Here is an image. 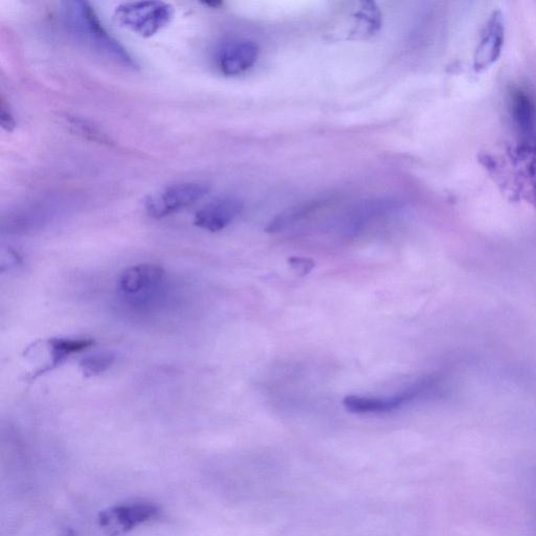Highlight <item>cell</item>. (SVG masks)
<instances>
[{"label":"cell","mask_w":536,"mask_h":536,"mask_svg":"<svg viewBox=\"0 0 536 536\" xmlns=\"http://www.w3.org/2000/svg\"><path fill=\"white\" fill-rule=\"evenodd\" d=\"M63 19L67 30L85 47L127 69H137L136 60L106 31L91 4L64 3Z\"/></svg>","instance_id":"6da1fadb"},{"label":"cell","mask_w":536,"mask_h":536,"mask_svg":"<svg viewBox=\"0 0 536 536\" xmlns=\"http://www.w3.org/2000/svg\"><path fill=\"white\" fill-rule=\"evenodd\" d=\"M175 14L174 7L164 2L124 3L115 10L118 25L144 38L166 28Z\"/></svg>","instance_id":"7a4b0ae2"},{"label":"cell","mask_w":536,"mask_h":536,"mask_svg":"<svg viewBox=\"0 0 536 536\" xmlns=\"http://www.w3.org/2000/svg\"><path fill=\"white\" fill-rule=\"evenodd\" d=\"M165 279L166 272L161 265L141 263L128 267L121 274L118 289L127 302L143 305L159 295Z\"/></svg>","instance_id":"3957f363"},{"label":"cell","mask_w":536,"mask_h":536,"mask_svg":"<svg viewBox=\"0 0 536 536\" xmlns=\"http://www.w3.org/2000/svg\"><path fill=\"white\" fill-rule=\"evenodd\" d=\"M208 192L209 187L201 183L171 185L147 198L146 212L154 219H162L193 206Z\"/></svg>","instance_id":"277c9868"},{"label":"cell","mask_w":536,"mask_h":536,"mask_svg":"<svg viewBox=\"0 0 536 536\" xmlns=\"http://www.w3.org/2000/svg\"><path fill=\"white\" fill-rule=\"evenodd\" d=\"M432 379H423L416 385L388 397H368L350 395L344 398L343 405L354 414H384L404 407L417 399L433 386Z\"/></svg>","instance_id":"5b68a950"},{"label":"cell","mask_w":536,"mask_h":536,"mask_svg":"<svg viewBox=\"0 0 536 536\" xmlns=\"http://www.w3.org/2000/svg\"><path fill=\"white\" fill-rule=\"evenodd\" d=\"M160 515V508L151 503H136L110 508L100 513V526L109 535H121Z\"/></svg>","instance_id":"8992f818"},{"label":"cell","mask_w":536,"mask_h":536,"mask_svg":"<svg viewBox=\"0 0 536 536\" xmlns=\"http://www.w3.org/2000/svg\"><path fill=\"white\" fill-rule=\"evenodd\" d=\"M505 42V20L500 11L489 17L474 57V69L481 73L501 57Z\"/></svg>","instance_id":"52a82bcc"},{"label":"cell","mask_w":536,"mask_h":536,"mask_svg":"<svg viewBox=\"0 0 536 536\" xmlns=\"http://www.w3.org/2000/svg\"><path fill=\"white\" fill-rule=\"evenodd\" d=\"M511 160L517 170V194L536 209V139L523 140L511 152Z\"/></svg>","instance_id":"ba28073f"},{"label":"cell","mask_w":536,"mask_h":536,"mask_svg":"<svg viewBox=\"0 0 536 536\" xmlns=\"http://www.w3.org/2000/svg\"><path fill=\"white\" fill-rule=\"evenodd\" d=\"M242 210L243 204L239 199H215L195 214L194 225L199 229L217 233L229 227Z\"/></svg>","instance_id":"9c48e42d"},{"label":"cell","mask_w":536,"mask_h":536,"mask_svg":"<svg viewBox=\"0 0 536 536\" xmlns=\"http://www.w3.org/2000/svg\"><path fill=\"white\" fill-rule=\"evenodd\" d=\"M259 56V47L253 41L238 40L228 43L218 55L219 70L226 76H238L253 67Z\"/></svg>","instance_id":"30bf717a"},{"label":"cell","mask_w":536,"mask_h":536,"mask_svg":"<svg viewBox=\"0 0 536 536\" xmlns=\"http://www.w3.org/2000/svg\"><path fill=\"white\" fill-rule=\"evenodd\" d=\"M44 344H46L48 348L50 362L47 367L41 371L40 375L53 371L72 355L80 353L89 347L94 346L95 341L86 338H58L50 339Z\"/></svg>","instance_id":"8fae6325"},{"label":"cell","mask_w":536,"mask_h":536,"mask_svg":"<svg viewBox=\"0 0 536 536\" xmlns=\"http://www.w3.org/2000/svg\"><path fill=\"white\" fill-rule=\"evenodd\" d=\"M512 115L524 134L523 140L535 139V106L529 95L518 91L512 97Z\"/></svg>","instance_id":"7c38bea8"},{"label":"cell","mask_w":536,"mask_h":536,"mask_svg":"<svg viewBox=\"0 0 536 536\" xmlns=\"http://www.w3.org/2000/svg\"><path fill=\"white\" fill-rule=\"evenodd\" d=\"M66 121L71 129L82 138L107 146L114 144L105 132L92 123L77 117H67Z\"/></svg>","instance_id":"4fadbf2b"},{"label":"cell","mask_w":536,"mask_h":536,"mask_svg":"<svg viewBox=\"0 0 536 536\" xmlns=\"http://www.w3.org/2000/svg\"><path fill=\"white\" fill-rule=\"evenodd\" d=\"M116 361V355L111 352H98L84 357L80 367L85 376L92 377L106 372Z\"/></svg>","instance_id":"5bb4252c"},{"label":"cell","mask_w":536,"mask_h":536,"mask_svg":"<svg viewBox=\"0 0 536 536\" xmlns=\"http://www.w3.org/2000/svg\"><path fill=\"white\" fill-rule=\"evenodd\" d=\"M290 266L299 276H306L316 266L315 262L308 258L293 257L288 260Z\"/></svg>","instance_id":"9a60e30c"},{"label":"cell","mask_w":536,"mask_h":536,"mask_svg":"<svg viewBox=\"0 0 536 536\" xmlns=\"http://www.w3.org/2000/svg\"><path fill=\"white\" fill-rule=\"evenodd\" d=\"M0 125L9 132L13 131L16 126L14 117L5 100H2V105H0Z\"/></svg>","instance_id":"2e32d148"}]
</instances>
